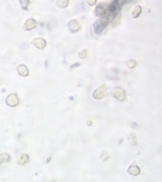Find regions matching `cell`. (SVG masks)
Returning a JSON list of instances; mask_svg holds the SVG:
<instances>
[{
  "label": "cell",
  "instance_id": "cell-1",
  "mask_svg": "<svg viewBox=\"0 0 162 182\" xmlns=\"http://www.w3.org/2000/svg\"><path fill=\"white\" fill-rule=\"evenodd\" d=\"M107 23H109V22H107V20L106 19V18H100V19H98L97 21H95L94 25H93L94 32L97 33V35L101 33L104 29H106Z\"/></svg>",
  "mask_w": 162,
  "mask_h": 182
},
{
  "label": "cell",
  "instance_id": "cell-2",
  "mask_svg": "<svg viewBox=\"0 0 162 182\" xmlns=\"http://www.w3.org/2000/svg\"><path fill=\"white\" fill-rule=\"evenodd\" d=\"M112 95L119 100V101H126L127 95H126V91L121 87H115L112 91Z\"/></svg>",
  "mask_w": 162,
  "mask_h": 182
},
{
  "label": "cell",
  "instance_id": "cell-3",
  "mask_svg": "<svg viewBox=\"0 0 162 182\" xmlns=\"http://www.w3.org/2000/svg\"><path fill=\"white\" fill-rule=\"evenodd\" d=\"M106 86L103 85V86L96 88V89L93 91V93H92V97H93L94 99L100 100L106 96Z\"/></svg>",
  "mask_w": 162,
  "mask_h": 182
},
{
  "label": "cell",
  "instance_id": "cell-4",
  "mask_svg": "<svg viewBox=\"0 0 162 182\" xmlns=\"http://www.w3.org/2000/svg\"><path fill=\"white\" fill-rule=\"evenodd\" d=\"M19 96L15 93H11L6 97V104L8 106H10V107H15V106L19 105Z\"/></svg>",
  "mask_w": 162,
  "mask_h": 182
},
{
  "label": "cell",
  "instance_id": "cell-5",
  "mask_svg": "<svg viewBox=\"0 0 162 182\" xmlns=\"http://www.w3.org/2000/svg\"><path fill=\"white\" fill-rule=\"evenodd\" d=\"M32 45H35V47L38 49H40V50H43V49L46 48L47 46V42L46 39H43V38H37V39H32Z\"/></svg>",
  "mask_w": 162,
  "mask_h": 182
},
{
  "label": "cell",
  "instance_id": "cell-6",
  "mask_svg": "<svg viewBox=\"0 0 162 182\" xmlns=\"http://www.w3.org/2000/svg\"><path fill=\"white\" fill-rule=\"evenodd\" d=\"M68 27L71 32H77L80 30V24L76 19H72L68 22Z\"/></svg>",
  "mask_w": 162,
  "mask_h": 182
},
{
  "label": "cell",
  "instance_id": "cell-7",
  "mask_svg": "<svg viewBox=\"0 0 162 182\" xmlns=\"http://www.w3.org/2000/svg\"><path fill=\"white\" fill-rule=\"evenodd\" d=\"M95 13H96L97 16H100L101 18H103L106 15V7L104 6V4H98L96 9H95Z\"/></svg>",
  "mask_w": 162,
  "mask_h": 182
},
{
  "label": "cell",
  "instance_id": "cell-8",
  "mask_svg": "<svg viewBox=\"0 0 162 182\" xmlns=\"http://www.w3.org/2000/svg\"><path fill=\"white\" fill-rule=\"evenodd\" d=\"M38 26V22L32 18H29L25 23V30H32Z\"/></svg>",
  "mask_w": 162,
  "mask_h": 182
},
{
  "label": "cell",
  "instance_id": "cell-9",
  "mask_svg": "<svg viewBox=\"0 0 162 182\" xmlns=\"http://www.w3.org/2000/svg\"><path fill=\"white\" fill-rule=\"evenodd\" d=\"M17 73H19L22 77H28L29 74V68L25 65L20 64V65L17 67Z\"/></svg>",
  "mask_w": 162,
  "mask_h": 182
},
{
  "label": "cell",
  "instance_id": "cell-10",
  "mask_svg": "<svg viewBox=\"0 0 162 182\" xmlns=\"http://www.w3.org/2000/svg\"><path fill=\"white\" fill-rule=\"evenodd\" d=\"M128 172H129V174H131V175H133V176H138V175L140 174L141 170H140V168L137 165H132V166L129 167Z\"/></svg>",
  "mask_w": 162,
  "mask_h": 182
},
{
  "label": "cell",
  "instance_id": "cell-11",
  "mask_svg": "<svg viewBox=\"0 0 162 182\" xmlns=\"http://www.w3.org/2000/svg\"><path fill=\"white\" fill-rule=\"evenodd\" d=\"M19 165H26L29 162V155L28 154H22L19 156Z\"/></svg>",
  "mask_w": 162,
  "mask_h": 182
},
{
  "label": "cell",
  "instance_id": "cell-12",
  "mask_svg": "<svg viewBox=\"0 0 162 182\" xmlns=\"http://www.w3.org/2000/svg\"><path fill=\"white\" fill-rule=\"evenodd\" d=\"M141 13H142V7L140 5H136L133 8V10H132V16H133V18L139 17Z\"/></svg>",
  "mask_w": 162,
  "mask_h": 182
},
{
  "label": "cell",
  "instance_id": "cell-13",
  "mask_svg": "<svg viewBox=\"0 0 162 182\" xmlns=\"http://www.w3.org/2000/svg\"><path fill=\"white\" fill-rule=\"evenodd\" d=\"M10 161V155L7 153H2L0 154V165H2L3 163H7Z\"/></svg>",
  "mask_w": 162,
  "mask_h": 182
},
{
  "label": "cell",
  "instance_id": "cell-14",
  "mask_svg": "<svg viewBox=\"0 0 162 182\" xmlns=\"http://www.w3.org/2000/svg\"><path fill=\"white\" fill-rule=\"evenodd\" d=\"M68 4H69V0H59V1H57V6H59L61 8L67 7Z\"/></svg>",
  "mask_w": 162,
  "mask_h": 182
},
{
  "label": "cell",
  "instance_id": "cell-15",
  "mask_svg": "<svg viewBox=\"0 0 162 182\" xmlns=\"http://www.w3.org/2000/svg\"><path fill=\"white\" fill-rule=\"evenodd\" d=\"M136 65H137V62H136V60H129L128 62H127V66H128V68H130V69H134L135 67H136Z\"/></svg>",
  "mask_w": 162,
  "mask_h": 182
},
{
  "label": "cell",
  "instance_id": "cell-16",
  "mask_svg": "<svg viewBox=\"0 0 162 182\" xmlns=\"http://www.w3.org/2000/svg\"><path fill=\"white\" fill-rule=\"evenodd\" d=\"M20 5H22V7L25 9V10H26L28 9V6H29V0H20Z\"/></svg>",
  "mask_w": 162,
  "mask_h": 182
},
{
  "label": "cell",
  "instance_id": "cell-17",
  "mask_svg": "<svg viewBox=\"0 0 162 182\" xmlns=\"http://www.w3.org/2000/svg\"><path fill=\"white\" fill-rule=\"evenodd\" d=\"M86 57H87V51H86V50H82L79 53V58H80V59H85Z\"/></svg>",
  "mask_w": 162,
  "mask_h": 182
},
{
  "label": "cell",
  "instance_id": "cell-18",
  "mask_svg": "<svg viewBox=\"0 0 162 182\" xmlns=\"http://www.w3.org/2000/svg\"><path fill=\"white\" fill-rule=\"evenodd\" d=\"M96 0H88L87 1V3H88V5H90V6H93V5H95L96 4Z\"/></svg>",
  "mask_w": 162,
  "mask_h": 182
}]
</instances>
